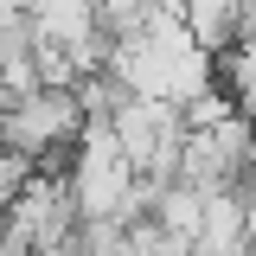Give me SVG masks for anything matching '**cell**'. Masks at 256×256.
I'll return each mask as SVG.
<instances>
[{"label": "cell", "instance_id": "1", "mask_svg": "<svg viewBox=\"0 0 256 256\" xmlns=\"http://www.w3.org/2000/svg\"><path fill=\"white\" fill-rule=\"evenodd\" d=\"M84 128H90V116H84L77 90H52V84L32 90V96H13V102L0 109V141L20 148L32 166H52V160L70 166L77 141H84Z\"/></svg>", "mask_w": 256, "mask_h": 256}, {"label": "cell", "instance_id": "4", "mask_svg": "<svg viewBox=\"0 0 256 256\" xmlns=\"http://www.w3.org/2000/svg\"><path fill=\"white\" fill-rule=\"evenodd\" d=\"M32 173H38V166H32L20 148H6V141H0V212H13V198L32 186Z\"/></svg>", "mask_w": 256, "mask_h": 256}, {"label": "cell", "instance_id": "2", "mask_svg": "<svg viewBox=\"0 0 256 256\" xmlns=\"http://www.w3.org/2000/svg\"><path fill=\"white\" fill-rule=\"evenodd\" d=\"M70 198H77V218L96 224V218H116L128 205V192L141 186V166L128 160V148L116 141V128L109 122H90L84 128V141H77V154H70Z\"/></svg>", "mask_w": 256, "mask_h": 256}, {"label": "cell", "instance_id": "3", "mask_svg": "<svg viewBox=\"0 0 256 256\" xmlns=\"http://www.w3.org/2000/svg\"><path fill=\"white\" fill-rule=\"evenodd\" d=\"M180 20H186V32L212 58H224V52L237 45V32H244V0H186Z\"/></svg>", "mask_w": 256, "mask_h": 256}]
</instances>
